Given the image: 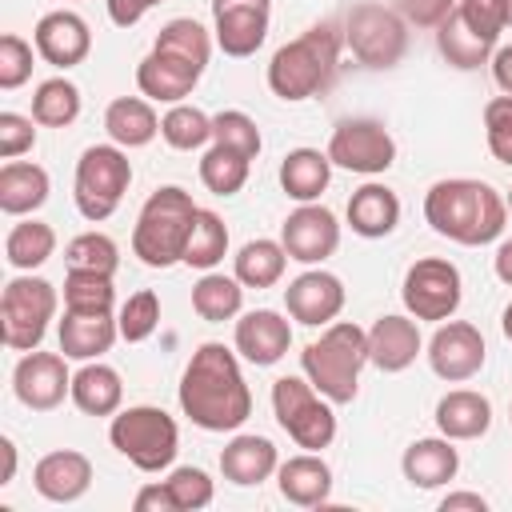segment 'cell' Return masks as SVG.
<instances>
[{
  "instance_id": "cell-1",
  "label": "cell",
  "mask_w": 512,
  "mask_h": 512,
  "mask_svg": "<svg viewBox=\"0 0 512 512\" xmlns=\"http://www.w3.org/2000/svg\"><path fill=\"white\" fill-rule=\"evenodd\" d=\"M176 396H180V412L204 432H236L252 416V392L240 372V352L216 340L192 352Z\"/></svg>"
},
{
  "instance_id": "cell-2",
  "label": "cell",
  "mask_w": 512,
  "mask_h": 512,
  "mask_svg": "<svg viewBox=\"0 0 512 512\" xmlns=\"http://www.w3.org/2000/svg\"><path fill=\"white\" fill-rule=\"evenodd\" d=\"M424 220L436 236L464 248H480L504 232L508 204L492 184L472 176H452V180H436L424 192Z\"/></svg>"
},
{
  "instance_id": "cell-3",
  "label": "cell",
  "mask_w": 512,
  "mask_h": 512,
  "mask_svg": "<svg viewBox=\"0 0 512 512\" xmlns=\"http://www.w3.org/2000/svg\"><path fill=\"white\" fill-rule=\"evenodd\" d=\"M340 48H344V32L336 24H312L304 28L296 40L280 44L268 60V88L272 96H280L284 104H300L320 96L340 68Z\"/></svg>"
},
{
  "instance_id": "cell-4",
  "label": "cell",
  "mask_w": 512,
  "mask_h": 512,
  "mask_svg": "<svg viewBox=\"0 0 512 512\" xmlns=\"http://www.w3.org/2000/svg\"><path fill=\"white\" fill-rule=\"evenodd\" d=\"M368 364V328L352 320H332L300 352V372L332 404H352L360 392V372Z\"/></svg>"
},
{
  "instance_id": "cell-5",
  "label": "cell",
  "mask_w": 512,
  "mask_h": 512,
  "mask_svg": "<svg viewBox=\"0 0 512 512\" xmlns=\"http://www.w3.org/2000/svg\"><path fill=\"white\" fill-rule=\"evenodd\" d=\"M196 200L180 184H160L136 216L132 228V256L148 268H172L184 260L192 224H196Z\"/></svg>"
},
{
  "instance_id": "cell-6",
  "label": "cell",
  "mask_w": 512,
  "mask_h": 512,
  "mask_svg": "<svg viewBox=\"0 0 512 512\" xmlns=\"http://www.w3.org/2000/svg\"><path fill=\"white\" fill-rule=\"evenodd\" d=\"M108 440L140 472H164V468H172V460L180 452V428L156 404L120 408L108 424Z\"/></svg>"
},
{
  "instance_id": "cell-7",
  "label": "cell",
  "mask_w": 512,
  "mask_h": 512,
  "mask_svg": "<svg viewBox=\"0 0 512 512\" xmlns=\"http://www.w3.org/2000/svg\"><path fill=\"white\" fill-rule=\"evenodd\" d=\"M132 184V160H128V148L120 144H92L80 152L76 160V180H72V200H76V212L92 224L108 220L124 192Z\"/></svg>"
},
{
  "instance_id": "cell-8",
  "label": "cell",
  "mask_w": 512,
  "mask_h": 512,
  "mask_svg": "<svg viewBox=\"0 0 512 512\" xmlns=\"http://www.w3.org/2000/svg\"><path fill=\"white\" fill-rule=\"evenodd\" d=\"M272 412L288 440L304 452H324L336 440V412L332 400L312 388L308 376H280L272 380Z\"/></svg>"
},
{
  "instance_id": "cell-9",
  "label": "cell",
  "mask_w": 512,
  "mask_h": 512,
  "mask_svg": "<svg viewBox=\"0 0 512 512\" xmlns=\"http://www.w3.org/2000/svg\"><path fill=\"white\" fill-rule=\"evenodd\" d=\"M344 44L356 56V64L372 68V72H388L404 60L408 52V20L396 8L360 0L344 12Z\"/></svg>"
},
{
  "instance_id": "cell-10",
  "label": "cell",
  "mask_w": 512,
  "mask_h": 512,
  "mask_svg": "<svg viewBox=\"0 0 512 512\" xmlns=\"http://www.w3.org/2000/svg\"><path fill=\"white\" fill-rule=\"evenodd\" d=\"M56 288L44 276H12L0 292V336L12 352H32L40 348L52 316H56Z\"/></svg>"
},
{
  "instance_id": "cell-11",
  "label": "cell",
  "mask_w": 512,
  "mask_h": 512,
  "mask_svg": "<svg viewBox=\"0 0 512 512\" xmlns=\"http://www.w3.org/2000/svg\"><path fill=\"white\" fill-rule=\"evenodd\" d=\"M400 300H404L408 316H416V320H432V324L452 320L460 300H464L460 268L444 256H424V260L408 264L404 284H400Z\"/></svg>"
},
{
  "instance_id": "cell-12",
  "label": "cell",
  "mask_w": 512,
  "mask_h": 512,
  "mask_svg": "<svg viewBox=\"0 0 512 512\" xmlns=\"http://www.w3.org/2000/svg\"><path fill=\"white\" fill-rule=\"evenodd\" d=\"M328 160L332 168L356 172V176H380L396 164V140L392 132L372 116H348L328 136Z\"/></svg>"
},
{
  "instance_id": "cell-13",
  "label": "cell",
  "mask_w": 512,
  "mask_h": 512,
  "mask_svg": "<svg viewBox=\"0 0 512 512\" xmlns=\"http://www.w3.org/2000/svg\"><path fill=\"white\" fill-rule=\"evenodd\" d=\"M12 392L24 408L32 412H52L64 404V396H72V372H68V356L64 352H24L12 368Z\"/></svg>"
},
{
  "instance_id": "cell-14",
  "label": "cell",
  "mask_w": 512,
  "mask_h": 512,
  "mask_svg": "<svg viewBox=\"0 0 512 512\" xmlns=\"http://www.w3.org/2000/svg\"><path fill=\"white\" fill-rule=\"evenodd\" d=\"M280 244H284L288 260H296V264H304V268L324 264V260L340 248L336 212L324 208L320 200H316V204H300L296 212L284 216V224H280Z\"/></svg>"
},
{
  "instance_id": "cell-15",
  "label": "cell",
  "mask_w": 512,
  "mask_h": 512,
  "mask_svg": "<svg viewBox=\"0 0 512 512\" xmlns=\"http://www.w3.org/2000/svg\"><path fill=\"white\" fill-rule=\"evenodd\" d=\"M484 356H488L484 336H480V328L468 324V320H444V324L432 332V340H428V364H432V372H436L440 380H448V384L472 380V376L484 368Z\"/></svg>"
},
{
  "instance_id": "cell-16",
  "label": "cell",
  "mask_w": 512,
  "mask_h": 512,
  "mask_svg": "<svg viewBox=\"0 0 512 512\" xmlns=\"http://www.w3.org/2000/svg\"><path fill=\"white\" fill-rule=\"evenodd\" d=\"M344 300H348L344 280L324 268H308L296 280H288V288H284V308L304 328H328L344 312Z\"/></svg>"
},
{
  "instance_id": "cell-17",
  "label": "cell",
  "mask_w": 512,
  "mask_h": 512,
  "mask_svg": "<svg viewBox=\"0 0 512 512\" xmlns=\"http://www.w3.org/2000/svg\"><path fill=\"white\" fill-rule=\"evenodd\" d=\"M32 44L40 52L44 64L52 68H76L88 60L92 52V32H88V20L68 12V8H56V12H44L32 28Z\"/></svg>"
},
{
  "instance_id": "cell-18",
  "label": "cell",
  "mask_w": 512,
  "mask_h": 512,
  "mask_svg": "<svg viewBox=\"0 0 512 512\" xmlns=\"http://www.w3.org/2000/svg\"><path fill=\"white\" fill-rule=\"evenodd\" d=\"M232 344H236L240 360H248L256 368H272L292 348V324L272 308H252V312H244L236 320Z\"/></svg>"
},
{
  "instance_id": "cell-19",
  "label": "cell",
  "mask_w": 512,
  "mask_h": 512,
  "mask_svg": "<svg viewBox=\"0 0 512 512\" xmlns=\"http://www.w3.org/2000/svg\"><path fill=\"white\" fill-rule=\"evenodd\" d=\"M200 76H204L200 64H192V60H184L176 52H164V48H152L136 64V88L152 104H180L184 96H192Z\"/></svg>"
},
{
  "instance_id": "cell-20",
  "label": "cell",
  "mask_w": 512,
  "mask_h": 512,
  "mask_svg": "<svg viewBox=\"0 0 512 512\" xmlns=\"http://www.w3.org/2000/svg\"><path fill=\"white\" fill-rule=\"evenodd\" d=\"M32 488L48 504H76L92 488V460L76 448H56L36 460L32 468Z\"/></svg>"
},
{
  "instance_id": "cell-21",
  "label": "cell",
  "mask_w": 512,
  "mask_h": 512,
  "mask_svg": "<svg viewBox=\"0 0 512 512\" xmlns=\"http://www.w3.org/2000/svg\"><path fill=\"white\" fill-rule=\"evenodd\" d=\"M424 340H420V320L416 316H380L368 328V364L380 372H404L416 364Z\"/></svg>"
},
{
  "instance_id": "cell-22",
  "label": "cell",
  "mask_w": 512,
  "mask_h": 512,
  "mask_svg": "<svg viewBox=\"0 0 512 512\" xmlns=\"http://www.w3.org/2000/svg\"><path fill=\"white\" fill-rule=\"evenodd\" d=\"M268 20H272V4H236V8L212 12L216 48L224 56H236V60L252 56L268 40Z\"/></svg>"
},
{
  "instance_id": "cell-23",
  "label": "cell",
  "mask_w": 512,
  "mask_h": 512,
  "mask_svg": "<svg viewBox=\"0 0 512 512\" xmlns=\"http://www.w3.org/2000/svg\"><path fill=\"white\" fill-rule=\"evenodd\" d=\"M400 472L412 488H444L448 480H456L460 472V452H456V440L448 436H424V440H412L400 456Z\"/></svg>"
},
{
  "instance_id": "cell-24",
  "label": "cell",
  "mask_w": 512,
  "mask_h": 512,
  "mask_svg": "<svg viewBox=\"0 0 512 512\" xmlns=\"http://www.w3.org/2000/svg\"><path fill=\"white\" fill-rule=\"evenodd\" d=\"M280 468V452L268 436H256V432H240L224 444L220 452V472L228 484L236 488H256L264 484L272 472Z\"/></svg>"
},
{
  "instance_id": "cell-25",
  "label": "cell",
  "mask_w": 512,
  "mask_h": 512,
  "mask_svg": "<svg viewBox=\"0 0 512 512\" xmlns=\"http://www.w3.org/2000/svg\"><path fill=\"white\" fill-rule=\"evenodd\" d=\"M56 336H60V352L68 360H100L120 340V324L112 312H68L64 308Z\"/></svg>"
},
{
  "instance_id": "cell-26",
  "label": "cell",
  "mask_w": 512,
  "mask_h": 512,
  "mask_svg": "<svg viewBox=\"0 0 512 512\" xmlns=\"http://www.w3.org/2000/svg\"><path fill=\"white\" fill-rule=\"evenodd\" d=\"M344 216H348V228H352L356 236H364V240H384V236L396 232V224H400V196H396L388 184L368 180V184H360V188L348 196Z\"/></svg>"
},
{
  "instance_id": "cell-27",
  "label": "cell",
  "mask_w": 512,
  "mask_h": 512,
  "mask_svg": "<svg viewBox=\"0 0 512 512\" xmlns=\"http://www.w3.org/2000/svg\"><path fill=\"white\" fill-rule=\"evenodd\" d=\"M276 488L288 504L296 508H316L332 496V468L324 464L320 452H300V456H288L280 468H276Z\"/></svg>"
},
{
  "instance_id": "cell-28",
  "label": "cell",
  "mask_w": 512,
  "mask_h": 512,
  "mask_svg": "<svg viewBox=\"0 0 512 512\" xmlns=\"http://www.w3.org/2000/svg\"><path fill=\"white\" fill-rule=\"evenodd\" d=\"M436 428L448 440H480L492 428V404L484 392L452 388L436 400Z\"/></svg>"
},
{
  "instance_id": "cell-29",
  "label": "cell",
  "mask_w": 512,
  "mask_h": 512,
  "mask_svg": "<svg viewBox=\"0 0 512 512\" xmlns=\"http://www.w3.org/2000/svg\"><path fill=\"white\" fill-rule=\"evenodd\" d=\"M104 132L120 148H144L160 136V116L148 96H116L104 108Z\"/></svg>"
},
{
  "instance_id": "cell-30",
  "label": "cell",
  "mask_w": 512,
  "mask_h": 512,
  "mask_svg": "<svg viewBox=\"0 0 512 512\" xmlns=\"http://www.w3.org/2000/svg\"><path fill=\"white\" fill-rule=\"evenodd\" d=\"M48 192H52V180L40 164L8 160L0 168V212L4 216H32L36 208H44Z\"/></svg>"
},
{
  "instance_id": "cell-31",
  "label": "cell",
  "mask_w": 512,
  "mask_h": 512,
  "mask_svg": "<svg viewBox=\"0 0 512 512\" xmlns=\"http://www.w3.org/2000/svg\"><path fill=\"white\" fill-rule=\"evenodd\" d=\"M332 180V160L320 148H292L280 160V188L296 204H316Z\"/></svg>"
},
{
  "instance_id": "cell-32",
  "label": "cell",
  "mask_w": 512,
  "mask_h": 512,
  "mask_svg": "<svg viewBox=\"0 0 512 512\" xmlns=\"http://www.w3.org/2000/svg\"><path fill=\"white\" fill-rule=\"evenodd\" d=\"M72 404L84 416H116L124 404V384L112 364L84 360V368L72 376Z\"/></svg>"
},
{
  "instance_id": "cell-33",
  "label": "cell",
  "mask_w": 512,
  "mask_h": 512,
  "mask_svg": "<svg viewBox=\"0 0 512 512\" xmlns=\"http://www.w3.org/2000/svg\"><path fill=\"white\" fill-rule=\"evenodd\" d=\"M284 268H288V252L280 240H268V236L248 240L232 260V276L244 288H272V284H280Z\"/></svg>"
},
{
  "instance_id": "cell-34",
  "label": "cell",
  "mask_w": 512,
  "mask_h": 512,
  "mask_svg": "<svg viewBox=\"0 0 512 512\" xmlns=\"http://www.w3.org/2000/svg\"><path fill=\"white\" fill-rule=\"evenodd\" d=\"M244 308V284L236 276H224V272H204L196 284H192V312L208 324H224V320H236Z\"/></svg>"
},
{
  "instance_id": "cell-35",
  "label": "cell",
  "mask_w": 512,
  "mask_h": 512,
  "mask_svg": "<svg viewBox=\"0 0 512 512\" xmlns=\"http://www.w3.org/2000/svg\"><path fill=\"white\" fill-rule=\"evenodd\" d=\"M52 252H56V232H52V224H44V220H36V216L12 224L8 236H4V260H8L16 272L40 268Z\"/></svg>"
},
{
  "instance_id": "cell-36",
  "label": "cell",
  "mask_w": 512,
  "mask_h": 512,
  "mask_svg": "<svg viewBox=\"0 0 512 512\" xmlns=\"http://www.w3.org/2000/svg\"><path fill=\"white\" fill-rule=\"evenodd\" d=\"M436 48H440V56L452 64V68H460V72H472V68H480V64H488L492 60V52H496V44H488V40H480L456 12L436 28Z\"/></svg>"
},
{
  "instance_id": "cell-37",
  "label": "cell",
  "mask_w": 512,
  "mask_h": 512,
  "mask_svg": "<svg viewBox=\"0 0 512 512\" xmlns=\"http://www.w3.org/2000/svg\"><path fill=\"white\" fill-rule=\"evenodd\" d=\"M80 116V88L68 76H52L32 92V120L44 128H68Z\"/></svg>"
},
{
  "instance_id": "cell-38",
  "label": "cell",
  "mask_w": 512,
  "mask_h": 512,
  "mask_svg": "<svg viewBox=\"0 0 512 512\" xmlns=\"http://www.w3.org/2000/svg\"><path fill=\"white\" fill-rule=\"evenodd\" d=\"M160 136L168 148L176 152H196L204 144H212V116L200 112L196 104H168V112L160 116Z\"/></svg>"
},
{
  "instance_id": "cell-39",
  "label": "cell",
  "mask_w": 512,
  "mask_h": 512,
  "mask_svg": "<svg viewBox=\"0 0 512 512\" xmlns=\"http://www.w3.org/2000/svg\"><path fill=\"white\" fill-rule=\"evenodd\" d=\"M248 168L252 160L236 148H224V144H212L204 156H200V184L212 192V196H236L244 184H248Z\"/></svg>"
},
{
  "instance_id": "cell-40",
  "label": "cell",
  "mask_w": 512,
  "mask_h": 512,
  "mask_svg": "<svg viewBox=\"0 0 512 512\" xmlns=\"http://www.w3.org/2000/svg\"><path fill=\"white\" fill-rule=\"evenodd\" d=\"M228 256V228L216 212L200 208L196 212V224H192V236H188V248H184V260L188 268H200V272H212L220 260Z\"/></svg>"
},
{
  "instance_id": "cell-41",
  "label": "cell",
  "mask_w": 512,
  "mask_h": 512,
  "mask_svg": "<svg viewBox=\"0 0 512 512\" xmlns=\"http://www.w3.org/2000/svg\"><path fill=\"white\" fill-rule=\"evenodd\" d=\"M116 304V288L108 272H92V268H68L64 276V308L68 312H112Z\"/></svg>"
},
{
  "instance_id": "cell-42",
  "label": "cell",
  "mask_w": 512,
  "mask_h": 512,
  "mask_svg": "<svg viewBox=\"0 0 512 512\" xmlns=\"http://www.w3.org/2000/svg\"><path fill=\"white\" fill-rule=\"evenodd\" d=\"M212 44H216V36H208V28L196 24L192 16H176V20H168V24L156 32V40H152V48L176 52V56L200 64V68H208V60H212Z\"/></svg>"
},
{
  "instance_id": "cell-43",
  "label": "cell",
  "mask_w": 512,
  "mask_h": 512,
  "mask_svg": "<svg viewBox=\"0 0 512 512\" xmlns=\"http://www.w3.org/2000/svg\"><path fill=\"white\" fill-rule=\"evenodd\" d=\"M116 324H120V340H128V344H144V340L160 328V296H156L152 288L132 292V296L120 304Z\"/></svg>"
},
{
  "instance_id": "cell-44",
  "label": "cell",
  "mask_w": 512,
  "mask_h": 512,
  "mask_svg": "<svg viewBox=\"0 0 512 512\" xmlns=\"http://www.w3.org/2000/svg\"><path fill=\"white\" fill-rule=\"evenodd\" d=\"M64 260H68V268H92V272L116 276V268H120V248H116V240L104 236V232H80V236L68 240Z\"/></svg>"
},
{
  "instance_id": "cell-45",
  "label": "cell",
  "mask_w": 512,
  "mask_h": 512,
  "mask_svg": "<svg viewBox=\"0 0 512 512\" xmlns=\"http://www.w3.org/2000/svg\"><path fill=\"white\" fill-rule=\"evenodd\" d=\"M212 144L236 148V152H244L248 160H256V156H260V148H264L256 120H252L248 112H240V108H224V112H216V116H212Z\"/></svg>"
},
{
  "instance_id": "cell-46",
  "label": "cell",
  "mask_w": 512,
  "mask_h": 512,
  "mask_svg": "<svg viewBox=\"0 0 512 512\" xmlns=\"http://www.w3.org/2000/svg\"><path fill=\"white\" fill-rule=\"evenodd\" d=\"M164 484H168V492H172V500H176V512H200V508H208L212 496H216L212 476H208L204 468H192V464L172 468Z\"/></svg>"
},
{
  "instance_id": "cell-47",
  "label": "cell",
  "mask_w": 512,
  "mask_h": 512,
  "mask_svg": "<svg viewBox=\"0 0 512 512\" xmlns=\"http://www.w3.org/2000/svg\"><path fill=\"white\" fill-rule=\"evenodd\" d=\"M36 44H28L24 36H16V32H4L0 36V88L4 92H16L20 84H28L32 80V60L40 56V52H32Z\"/></svg>"
},
{
  "instance_id": "cell-48",
  "label": "cell",
  "mask_w": 512,
  "mask_h": 512,
  "mask_svg": "<svg viewBox=\"0 0 512 512\" xmlns=\"http://www.w3.org/2000/svg\"><path fill=\"white\" fill-rule=\"evenodd\" d=\"M456 16L488 44L500 40V32L508 28V0H460L456 4Z\"/></svg>"
},
{
  "instance_id": "cell-49",
  "label": "cell",
  "mask_w": 512,
  "mask_h": 512,
  "mask_svg": "<svg viewBox=\"0 0 512 512\" xmlns=\"http://www.w3.org/2000/svg\"><path fill=\"white\" fill-rule=\"evenodd\" d=\"M484 140L500 164H512V96H492L484 104Z\"/></svg>"
},
{
  "instance_id": "cell-50",
  "label": "cell",
  "mask_w": 512,
  "mask_h": 512,
  "mask_svg": "<svg viewBox=\"0 0 512 512\" xmlns=\"http://www.w3.org/2000/svg\"><path fill=\"white\" fill-rule=\"evenodd\" d=\"M36 148V120L20 112H0V156L16 160Z\"/></svg>"
},
{
  "instance_id": "cell-51",
  "label": "cell",
  "mask_w": 512,
  "mask_h": 512,
  "mask_svg": "<svg viewBox=\"0 0 512 512\" xmlns=\"http://www.w3.org/2000/svg\"><path fill=\"white\" fill-rule=\"evenodd\" d=\"M456 4H460V0H396V12H400L408 24L436 32V28L456 12Z\"/></svg>"
},
{
  "instance_id": "cell-52",
  "label": "cell",
  "mask_w": 512,
  "mask_h": 512,
  "mask_svg": "<svg viewBox=\"0 0 512 512\" xmlns=\"http://www.w3.org/2000/svg\"><path fill=\"white\" fill-rule=\"evenodd\" d=\"M156 4H164V0H104L108 20H112L116 28H132V24H140Z\"/></svg>"
},
{
  "instance_id": "cell-53",
  "label": "cell",
  "mask_w": 512,
  "mask_h": 512,
  "mask_svg": "<svg viewBox=\"0 0 512 512\" xmlns=\"http://www.w3.org/2000/svg\"><path fill=\"white\" fill-rule=\"evenodd\" d=\"M132 508H136V512H176V500H172V492H168L164 480H152V484H144V488L136 492Z\"/></svg>"
},
{
  "instance_id": "cell-54",
  "label": "cell",
  "mask_w": 512,
  "mask_h": 512,
  "mask_svg": "<svg viewBox=\"0 0 512 512\" xmlns=\"http://www.w3.org/2000/svg\"><path fill=\"white\" fill-rule=\"evenodd\" d=\"M488 64H492V80H496V88H500L504 96H512V44L496 48Z\"/></svg>"
},
{
  "instance_id": "cell-55",
  "label": "cell",
  "mask_w": 512,
  "mask_h": 512,
  "mask_svg": "<svg viewBox=\"0 0 512 512\" xmlns=\"http://www.w3.org/2000/svg\"><path fill=\"white\" fill-rule=\"evenodd\" d=\"M488 512V500L480 496V492H448L444 500H440V512Z\"/></svg>"
},
{
  "instance_id": "cell-56",
  "label": "cell",
  "mask_w": 512,
  "mask_h": 512,
  "mask_svg": "<svg viewBox=\"0 0 512 512\" xmlns=\"http://www.w3.org/2000/svg\"><path fill=\"white\" fill-rule=\"evenodd\" d=\"M492 268H496V280H504V284L512 288V240H504V244L496 248V256H492Z\"/></svg>"
},
{
  "instance_id": "cell-57",
  "label": "cell",
  "mask_w": 512,
  "mask_h": 512,
  "mask_svg": "<svg viewBox=\"0 0 512 512\" xmlns=\"http://www.w3.org/2000/svg\"><path fill=\"white\" fill-rule=\"evenodd\" d=\"M0 456H4V472H0V488H8L16 480V444L8 436H0Z\"/></svg>"
},
{
  "instance_id": "cell-58",
  "label": "cell",
  "mask_w": 512,
  "mask_h": 512,
  "mask_svg": "<svg viewBox=\"0 0 512 512\" xmlns=\"http://www.w3.org/2000/svg\"><path fill=\"white\" fill-rule=\"evenodd\" d=\"M236 4H272V0H212V12H220V8H236Z\"/></svg>"
},
{
  "instance_id": "cell-59",
  "label": "cell",
  "mask_w": 512,
  "mask_h": 512,
  "mask_svg": "<svg viewBox=\"0 0 512 512\" xmlns=\"http://www.w3.org/2000/svg\"><path fill=\"white\" fill-rule=\"evenodd\" d=\"M500 328H504V336L512 340V300H508V308L500 312Z\"/></svg>"
},
{
  "instance_id": "cell-60",
  "label": "cell",
  "mask_w": 512,
  "mask_h": 512,
  "mask_svg": "<svg viewBox=\"0 0 512 512\" xmlns=\"http://www.w3.org/2000/svg\"><path fill=\"white\" fill-rule=\"evenodd\" d=\"M504 204H508V212H512V188H508V196H504Z\"/></svg>"
},
{
  "instance_id": "cell-61",
  "label": "cell",
  "mask_w": 512,
  "mask_h": 512,
  "mask_svg": "<svg viewBox=\"0 0 512 512\" xmlns=\"http://www.w3.org/2000/svg\"><path fill=\"white\" fill-rule=\"evenodd\" d=\"M508 24H512V0H508Z\"/></svg>"
},
{
  "instance_id": "cell-62",
  "label": "cell",
  "mask_w": 512,
  "mask_h": 512,
  "mask_svg": "<svg viewBox=\"0 0 512 512\" xmlns=\"http://www.w3.org/2000/svg\"><path fill=\"white\" fill-rule=\"evenodd\" d=\"M508 420H512V404H508Z\"/></svg>"
}]
</instances>
